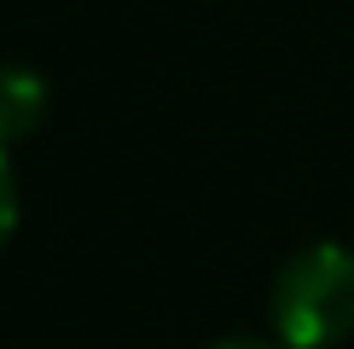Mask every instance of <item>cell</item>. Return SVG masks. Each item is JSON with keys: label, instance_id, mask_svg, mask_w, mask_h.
<instances>
[{"label": "cell", "instance_id": "obj_2", "mask_svg": "<svg viewBox=\"0 0 354 349\" xmlns=\"http://www.w3.org/2000/svg\"><path fill=\"white\" fill-rule=\"evenodd\" d=\"M47 116V82L24 64H0V145H18L41 128Z\"/></svg>", "mask_w": 354, "mask_h": 349}, {"label": "cell", "instance_id": "obj_4", "mask_svg": "<svg viewBox=\"0 0 354 349\" xmlns=\"http://www.w3.org/2000/svg\"><path fill=\"white\" fill-rule=\"evenodd\" d=\"M221 349H268V343H221Z\"/></svg>", "mask_w": 354, "mask_h": 349}, {"label": "cell", "instance_id": "obj_3", "mask_svg": "<svg viewBox=\"0 0 354 349\" xmlns=\"http://www.w3.org/2000/svg\"><path fill=\"white\" fill-rule=\"evenodd\" d=\"M12 227H18V174H12V157L0 145V244L12 239Z\"/></svg>", "mask_w": 354, "mask_h": 349}, {"label": "cell", "instance_id": "obj_1", "mask_svg": "<svg viewBox=\"0 0 354 349\" xmlns=\"http://www.w3.org/2000/svg\"><path fill=\"white\" fill-rule=\"evenodd\" d=\"M273 332L285 349H331L354 332V251L308 244L273 280Z\"/></svg>", "mask_w": 354, "mask_h": 349}]
</instances>
